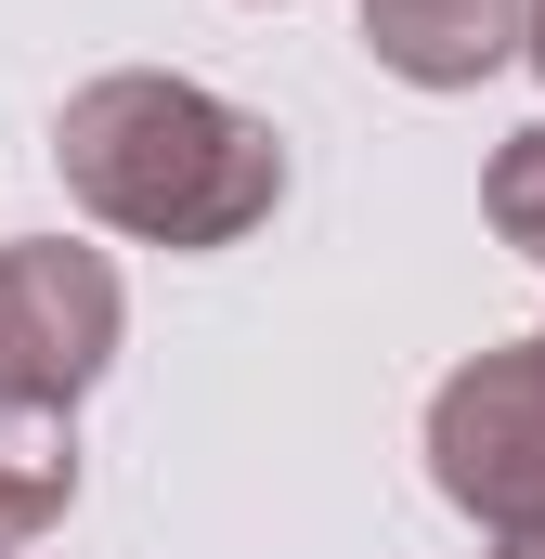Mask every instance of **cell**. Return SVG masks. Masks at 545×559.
<instances>
[{"label": "cell", "mask_w": 545, "mask_h": 559, "mask_svg": "<svg viewBox=\"0 0 545 559\" xmlns=\"http://www.w3.org/2000/svg\"><path fill=\"white\" fill-rule=\"evenodd\" d=\"M52 169L65 195L105 222V235H143V248H234L286 209V131L221 105L208 79H169V66H105L65 92L52 118Z\"/></svg>", "instance_id": "6da1fadb"}, {"label": "cell", "mask_w": 545, "mask_h": 559, "mask_svg": "<svg viewBox=\"0 0 545 559\" xmlns=\"http://www.w3.org/2000/svg\"><path fill=\"white\" fill-rule=\"evenodd\" d=\"M428 481L481 521V547L545 521V352L494 338L428 391Z\"/></svg>", "instance_id": "7a4b0ae2"}, {"label": "cell", "mask_w": 545, "mask_h": 559, "mask_svg": "<svg viewBox=\"0 0 545 559\" xmlns=\"http://www.w3.org/2000/svg\"><path fill=\"white\" fill-rule=\"evenodd\" d=\"M118 338H131V286L105 248H78V235H13L0 248V404H65L78 417V391L118 365Z\"/></svg>", "instance_id": "3957f363"}, {"label": "cell", "mask_w": 545, "mask_h": 559, "mask_svg": "<svg viewBox=\"0 0 545 559\" xmlns=\"http://www.w3.org/2000/svg\"><path fill=\"white\" fill-rule=\"evenodd\" d=\"M520 13L533 0H364V52L403 92H481L520 52Z\"/></svg>", "instance_id": "277c9868"}, {"label": "cell", "mask_w": 545, "mask_h": 559, "mask_svg": "<svg viewBox=\"0 0 545 559\" xmlns=\"http://www.w3.org/2000/svg\"><path fill=\"white\" fill-rule=\"evenodd\" d=\"M78 508V417L65 404H0V559H26Z\"/></svg>", "instance_id": "5b68a950"}, {"label": "cell", "mask_w": 545, "mask_h": 559, "mask_svg": "<svg viewBox=\"0 0 545 559\" xmlns=\"http://www.w3.org/2000/svg\"><path fill=\"white\" fill-rule=\"evenodd\" d=\"M481 209H494V235H507V248L545 274V118L494 143V169H481Z\"/></svg>", "instance_id": "8992f818"}, {"label": "cell", "mask_w": 545, "mask_h": 559, "mask_svg": "<svg viewBox=\"0 0 545 559\" xmlns=\"http://www.w3.org/2000/svg\"><path fill=\"white\" fill-rule=\"evenodd\" d=\"M520 52H533V66H545V0H533V13H520Z\"/></svg>", "instance_id": "52a82bcc"}, {"label": "cell", "mask_w": 545, "mask_h": 559, "mask_svg": "<svg viewBox=\"0 0 545 559\" xmlns=\"http://www.w3.org/2000/svg\"><path fill=\"white\" fill-rule=\"evenodd\" d=\"M494 559H545V521H533V534H507V547H494Z\"/></svg>", "instance_id": "ba28073f"}, {"label": "cell", "mask_w": 545, "mask_h": 559, "mask_svg": "<svg viewBox=\"0 0 545 559\" xmlns=\"http://www.w3.org/2000/svg\"><path fill=\"white\" fill-rule=\"evenodd\" d=\"M533 352H545V325H533Z\"/></svg>", "instance_id": "9c48e42d"}]
</instances>
